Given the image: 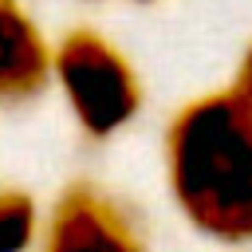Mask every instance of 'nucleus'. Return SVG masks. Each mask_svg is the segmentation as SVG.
I'll use <instances>...</instances> for the list:
<instances>
[{"label": "nucleus", "mask_w": 252, "mask_h": 252, "mask_svg": "<svg viewBox=\"0 0 252 252\" xmlns=\"http://www.w3.org/2000/svg\"><path fill=\"white\" fill-rule=\"evenodd\" d=\"M35 252H150V244L114 193L94 181H75L39 220Z\"/></svg>", "instance_id": "7ed1b4c3"}, {"label": "nucleus", "mask_w": 252, "mask_h": 252, "mask_svg": "<svg viewBox=\"0 0 252 252\" xmlns=\"http://www.w3.org/2000/svg\"><path fill=\"white\" fill-rule=\"evenodd\" d=\"M228 91H232V94L240 98V106L252 114V43L244 47V55H240V63H236V75H232Z\"/></svg>", "instance_id": "423d86ee"}, {"label": "nucleus", "mask_w": 252, "mask_h": 252, "mask_svg": "<svg viewBox=\"0 0 252 252\" xmlns=\"http://www.w3.org/2000/svg\"><path fill=\"white\" fill-rule=\"evenodd\" d=\"M39 209L20 189H0V252H35Z\"/></svg>", "instance_id": "39448f33"}, {"label": "nucleus", "mask_w": 252, "mask_h": 252, "mask_svg": "<svg viewBox=\"0 0 252 252\" xmlns=\"http://www.w3.org/2000/svg\"><path fill=\"white\" fill-rule=\"evenodd\" d=\"M51 87L59 91L75 130L91 142H110L130 130L146 102L142 75L126 51L94 28H71L55 39Z\"/></svg>", "instance_id": "f03ea898"}, {"label": "nucleus", "mask_w": 252, "mask_h": 252, "mask_svg": "<svg viewBox=\"0 0 252 252\" xmlns=\"http://www.w3.org/2000/svg\"><path fill=\"white\" fill-rule=\"evenodd\" d=\"M161 173L173 209L201 240L252 248V114L228 87L189 98L169 118Z\"/></svg>", "instance_id": "f257e3e1"}, {"label": "nucleus", "mask_w": 252, "mask_h": 252, "mask_svg": "<svg viewBox=\"0 0 252 252\" xmlns=\"http://www.w3.org/2000/svg\"><path fill=\"white\" fill-rule=\"evenodd\" d=\"M55 39L24 0H0V102L28 106L51 87Z\"/></svg>", "instance_id": "20e7f679"}]
</instances>
